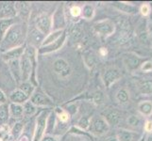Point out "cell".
<instances>
[{"mask_svg":"<svg viewBox=\"0 0 152 141\" xmlns=\"http://www.w3.org/2000/svg\"><path fill=\"white\" fill-rule=\"evenodd\" d=\"M18 88H20V90H22L26 94V95L28 96L29 98L33 94V92L35 91V86L32 84V83H30L29 81H28V82H22L19 85Z\"/></svg>","mask_w":152,"mask_h":141,"instance_id":"25","label":"cell"},{"mask_svg":"<svg viewBox=\"0 0 152 141\" xmlns=\"http://www.w3.org/2000/svg\"><path fill=\"white\" fill-rule=\"evenodd\" d=\"M93 102L95 103L96 106H100L104 102V95L101 91H96L93 95Z\"/></svg>","mask_w":152,"mask_h":141,"instance_id":"32","label":"cell"},{"mask_svg":"<svg viewBox=\"0 0 152 141\" xmlns=\"http://www.w3.org/2000/svg\"><path fill=\"white\" fill-rule=\"evenodd\" d=\"M25 52V46H19L15 48L10 49L1 53V57L5 62H10L12 60H19L20 57L23 56Z\"/></svg>","mask_w":152,"mask_h":141,"instance_id":"11","label":"cell"},{"mask_svg":"<svg viewBox=\"0 0 152 141\" xmlns=\"http://www.w3.org/2000/svg\"><path fill=\"white\" fill-rule=\"evenodd\" d=\"M109 125H118L121 121V113L117 109H108L103 117Z\"/></svg>","mask_w":152,"mask_h":141,"instance_id":"12","label":"cell"},{"mask_svg":"<svg viewBox=\"0 0 152 141\" xmlns=\"http://www.w3.org/2000/svg\"><path fill=\"white\" fill-rule=\"evenodd\" d=\"M124 62H125L126 66H127L129 70H133V69H135V68H137V66L139 65L140 59L134 55L129 54V55L125 56Z\"/></svg>","mask_w":152,"mask_h":141,"instance_id":"19","label":"cell"},{"mask_svg":"<svg viewBox=\"0 0 152 141\" xmlns=\"http://www.w3.org/2000/svg\"><path fill=\"white\" fill-rule=\"evenodd\" d=\"M129 99V94L128 92V90L126 88H121L116 93V100L120 103H128Z\"/></svg>","mask_w":152,"mask_h":141,"instance_id":"29","label":"cell"},{"mask_svg":"<svg viewBox=\"0 0 152 141\" xmlns=\"http://www.w3.org/2000/svg\"><path fill=\"white\" fill-rule=\"evenodd\" d=\"M26 37H27V31L24 25L21 24H13L0 43L1 53L15 47L23 46Z\"/></svg>","mask_w":152,"mask_h":141,"instance_id":"1","label":"cell"},{"mask_svg":"<svg viewBox=\"0 0 152 141\" xmlns=\"http://www.w3.org/2000/svg\"><path fill=\"white\" fill-rule=\"evenodd\" d=\"M81 34H82V31H81V28L80 27H77V25H74L71 29H70V32H69V35L70 37L73 39V40H77L81 37Z\"/></svg>","mask_w":152,"mask_h":141,"instance_id":"30","label":"cell"},{"mask_svg":"<svg viewBox=\"0 0 152 141\" xmlns=\"http://www.w3.org/2000/svg\"><path fill=\"white\" fill-rule=\"evenodd\" d=\"M116 137L118 138V141H135L136 134L130 131H127V130H121Z\"/></svg>","mask_w":152,"mask_h":141,"instance_id":"23","label":"cell"},{"mask_svg":"<svg viewBox=\"0 0 152 141\" xmlns=\"http://www.w3.org/2000/svg\"><path fill=\"white\" fill-rule=\"evenodd\" d=\"M14 24L13 19H0V43L3 40L10 27Z\"/></svg>","mask_w":152,"mask_h":141,"instance_id":"18","label":"cell"},{"mask_svg":"<svg viewBox=\"0 0 152 141\" xmlns=\"http://www.w3.org/2000/svg\"><path fill=\"white\" fill-rule=\"evenodd\" d=\"M9 99L12 103L24 104L26 102H28L29 100V97L26 95L20 88H16V90H14L13 91L10 92Z\"/></svg>","mask_w":152,"mask_h":141,"instance_id":"13","label":"cell"},{"mask_svg":"<svg viewBox=\"0 0 152 141\" xmlns=\"http://www.w3.org/2000/svg\"><path fill=\"white\" fill-rule=\"evenodd\" d=\"M23 132H24V122L18 121L10 130V135L12 137V139H17L21 137V134H23Z\"/></svg>","mask_w":152,"mask_h":141,"instance_id":"20","label":"cell"},{"mask_svg":"<svg viewBox=\"0 0 152 141\" xmlns=\"http://www.w3.org/2000/svg\"><path fill=\"white\" fill-rule=\"evenodd\" d=\"M127 121H128V124L129 125V126H132V127H139L140 126V123H141V121H140V119L138 117H136L134 116V115H132V116H129L127 119Z\"/></svg>","mask_w":152,"mask_h":141,"instance_id":"31","label":"cell"},{"mask_svg":"<svg viewBox=\"0 0 152 141\" xmlns=\"http://www.w3.org/2000/svg\"><path fill=\"white\" fill-rule=\"evenodd\" d=\"M102 141H118L117 137H108L106 138H104Z\"/></svg>","mask_w":152,"mask_h":141,"instance_id":"40","label":"cell"},{"mask_svg":"<svg viewBox=\"0 0 152 141\" xmlns=\"http://www.w3.org/2000/svg\"><path fill=\"white\" fill-rule=\"evenodd\" d=\"M7 103V96L2 90H0V104H5Z\"/></svg>","mask_w":152,"mask_h":141,"instance_id":"38","label":"cell"},{"mask_svg":"<svg viewBox=\"0 0 152 141\" xmlns=\"http://www.w3.org/2000/svg\"><path fill=\"white\" fill-rule=\"evenodd\" d=\"M23 108H24V115L28 117L33 116V115L37 112V107H36L29 100L23 104Z\"/></svg>","mask_w":152,"mask_h":141,"instance_id":"27","label":"cell"},{"mask_svg":"<svg viewBox=\"0 0 152 141\" xmlns=\"http://www.w3.org/2000/svg\"><path fill=\"white\" fill-rule=\"evenodd\" d=\"M52 68L55 74L62 79L69 77L72 74V68L64 59H55L52 64Z\"/></svg>","mask_w":152,"mask_h":141,"instance_id":"4","label":"cell"},{"mask_svg":"<svg viewBox=\"0 0 152 141\" xmlns=\"http://www.w3.org/2000/svg\"><path fill=\"white\" fill-rule=\"evenodd\" d=\"M89 125H90V119L87 117H82L77 121V126L82 130H87L89 128Z\"/></svg>","mask_w":152,"mask_h":141,"instance_id":"33","label":"cell"},{"mask_svg":"<svg viewBox=\"0 0 152 141\" xmlns=\"http://www.w3.org/2000/svg\"><path fill=\"white\" fill-rule=\"evenodd\" d=\"M9 114L10 117L12 119H20L24 116V108L23 104H17L10 103L9 104Z\"/></svg>","mask_w":152,"mask_h":141,"instance_id":"16","label":"cell"},{"mask_svg":"<svg viewBox=\"0 0 152 141\" xmlns=\"http://www.w3.org/2000/svg\"><path fill=\"white\" fill-rule=\"evenodd\" d=\"M49 115L50 114L48 110H44L39 114V116L37 117V119H36L32 141H40L42 138H43L46 129H48V122Z\"/></svg>","mask_w":152,"mask_h":141,"instance_id":"2","label":"cell"},{"mask_svg":"<svg viewBox=\"0 0 152 141\" xmlns=\"http://www.w3.org/2000/svg\"><path fill=\"white\" fill-rule=\"evenodd\" d=\"M94 29L97 34L104 36V37H108V36H111L114 33L115 25L113 21L106 19L96 23L94 25Z\"/></svg>","mask_w":152,"mask_h":141,"instance_id":"7","label":"cell"},{"mask_svg":"<svg viewBox=\"0 0 152 141\" xmlns=\"http://www.w3.org/2000/svg\"><path fill=\"white\" fill-rule=\"evenodd\" d=\"M55 115L57 116L58 119L61 123H66L69 121L70 119V114L68 113L65 109H62L60 107H57L55 109Z\"/></svg>","mask_w":152,"mask_h":141,"instance_id":"24","label":"cell"},{"mask_svg":"<svg viewBox=\"0 0 152 141\" xmlns=\"http://www.w3.org/2000/svg\"><path fill=\"white\" fill-rule=\"evenodd\" d=\"M29 101L32 103L36 107H49L53 106V102L51 99L41 91H34L30 96Z\"/></svg>","mask_w":152,"mask_h":141,"instance_id":"8","label":"cell"},{"mask_svg":"<svg viewBox=\"0 0 152 141\" xmlns=\"http://www.w3.org/2000/svg\"><path fill=\"white\" fill-rule=\"evenodd\" d=\"M64 31H65V29L64 30H55V31H52V32H50L48 36H45L44 40L42 41L40 47L46 46V45H48V44H50L52 43H54L55 40H57L58 39L61 37Z\"/></svg>","mask_w":152,"mask_h":141,"instance_id":"17","label":"cell"},{"mask_svg":"<svg viewBox=\"0 0 152 141\" xmlns=\"http://www.w3.org/2000/svg\"><path fill=\"white\" fill-rule=\"evenodd\" d=\"M139 90L145 95H151L152 94V79H146L142 81L139 84Z\"/></svg>","mask_w":152,"mask_h":141,"instance_id":"22","label":"cell"},{"mask_svg":"<svg viewBox=\"0 0 152 141\" xmlns=\"http://www.w3.org/2000/svg\"><path fill=\"white\" fill-rule=\"evenodd\" d=\"M69 12L71 17L78 18L80 16H81V8L78 6H72L69 9Z\"/></svg>","mask_w":152,"mask_h":141,"instance_id":"34","label":"cell"},{"mask_svg":"<svg viewBox=\"0 0 152 141\" xmlns=\"http://www.w3.org/2000/svg\"><path fill=\"white\" fill-rule=\"evenodd\" d=\"M120 78H121V74H120L118 70L114 69V68H109L104 72L102 75L103 82L107 87H110L115 82L118 81Z\"/></svg>","mask_w":152,"mask_h":141,"instance_id":"10","label":"cell"},{"mask_svg":"<svg viewBox=\"0 0 152 141\" xmlns=\"http://www.w3.org/2000/svg\"><path fill=\"white\" fill-rule=\"evenodd\" d=\"M67 36H68L67 32H66V31H64L61 37L57 40H55L54 43H52L46 45V46L39 47V48L37 49L38 54H40V55H48V54H51V53H54V52L59 51L60 49L62 48V46L64 45L65 41L67 40Z\"/></svg>","mask_w":152,"mask_h":141,"instance_id":"6","label":"cell"},{"mask_svg":"<svg viewBox=\"0 0 152 141\" xmlns=\"http://www.w3.org/2000/svg\"><path fill=\"white\" fill-rule=\"evenodd\" d=\"M9 106L6 103L0 106V124H5L9 119Z\"/></svg>","mask_w":152,"mask_h":141,"instance_id":"28","label":"cell"},{"mask_svg":"<svg viewBox=\"0 0 152 141\" xmlns=\"http://www.w3.org/2000/svg\"><path fill=\"white\" fill-rule=\"evenodd\" d=\"M140 12L144 15V16H148V15L149 14V12H150V6L148 3L143 4L142 6H141V8H140Z\"/></svg>","mask_w":152,"mask_h":141,"instance_id":"35","label":"cell"},{"mask_svg":"<svg viewBox=\"0 0 152 141\" xmlns=\"http://www.w3.org/2000/svg\"><path fill=\"white\" fill-rule=\"evenodd\" d=\"M100 55L103 56H105L107 55V50H106V48H101L100 49Z\"/></svg>","mask_w":152,"mask_h":141,"instance_id":"41","label":"cell"},{"mask_svg":"<svg viewBox=\"0 0 152 141\" xmlns=\"http://www.w3.org/2000/svg\"><path fill=\"white\" fill-rule=\"evenodd\" d=\"M145 130L146 132H152V121H148L145 124Z\"/></svg>","mask_w":152,"mask_h":141,"instance_id":"39","label":"cell"},{"mask_svg":"<svg viewBox=\"0 0 152 141\" xmlns=\"http://www.w3.org/2000/svg\"><path fill=\"white\" fill-rule=\"evenodd\" d=\"M40 141H59L58 138L54 135H51V134H45L43 138H42Z\"/></svg>","mask_w":152,"mask_h":141,"instance_id":"37","label":"cell"},{"mask_svg":"<svg viewBox=\"0 0 152 141\" xmlns=\"http://www.w3.org/2000/svg\"><path fill=\"white\" fill-rule=\"evenodd\" d=\"M16 13V8L10 3H5L0 8V19H12Z\"/></svg>","mask_w":152,"mask_h":141,"instance_id":"14","label":"cell"},{"mask_svg":"<svg viewBox=\"0 0 152 141\" xmlns=\"http://www.w3.org/2000/svg\"><path fill=\"white\" fill-rule=\"evenodd\" d=\"M110 129V125L106 121L103 117H96L90 121V125H89L88 130L93 134L101 137L105 134Z\"/></svg>","mask_w":152,"mask_h":141,"instance_id":"3","label":"cell"},{"mask_svg":"<svg viewBox=\"0 0 152 141\" xmlns=\"http://www.w3.org/2000/svg\"><path fill=\"white\" fill-rule=\"evenodd\" d=\"M139 112L145 117H149L152 114V103L149 101H144L138 106Z\"/></svg>","mask_w":152,"mask_h":141,"instance_id":"21","label":"cell"},{"mask_svg":"<svg viewBox=\"0 0 152 141\" xmlns=\"http://www.w3.org/2000/svg\"><path fill=\"white\" fill-rule=\"evenodd\" d=\"M95 15V9L90 4L84 5V7L81 9V16L86 20H91Z\"/></svg>","mask_w":152,"mask_h":141,"instance_id":"26","label":"cell"},{"mask_svg":"<svg viewBox=\"0 0 152 141\" xmlns=\"http://www.w3.org/2000/svg\"><path fill=\"white\" fill-rule=\"evenodd\" d=\"M66 27V20L64 9L59 7L52 16V31L55 30H64Z\"/></svg>","mask_w":152,"mask_h":141,"instance_id":"9","label":"cell"},{"mask_svg":"<svg viewBox=\"0 0 152 141\" xmlns=\"http://www.w3.org/2000/svg\"><path fill=\"white\" fill-rule=\"evenodd\" d=\"M141 70L145 72H148L152 71V61H145L142 64V67H141Z\"/></svg>","mask_w":152,"mask_h":141,"instance_id":"36","label":"cell"},{"mask_svg":"<svg viewBox=\"0 0 152 141\" xmlns=\"http://www.w3.org/2000/svg\"><path fill=\"white\" fill-rule=\"evenodd\" d=\"M8 66L10 74H12L14 81L20 85L22 83V76H21V70L19 65V60H12L8 62Z\"/></svg>","mask_w":152,"mask_h":141,"instance_id":"15","label":"cell"},{"mask_svg":"<svg viewBox=\"0 0 152 141\" xmlns=\"http://www.w3.org/2000/svg\"><path fill=\"white\" fill-rule=\"evenodd\" d=\"M35 28L45 37L52 32V16L48 14H41L36 18Z\"/></svg>","mask_w":152,"mask_h":141,"instance_id":"5","label":"cell"}]
</instances>
